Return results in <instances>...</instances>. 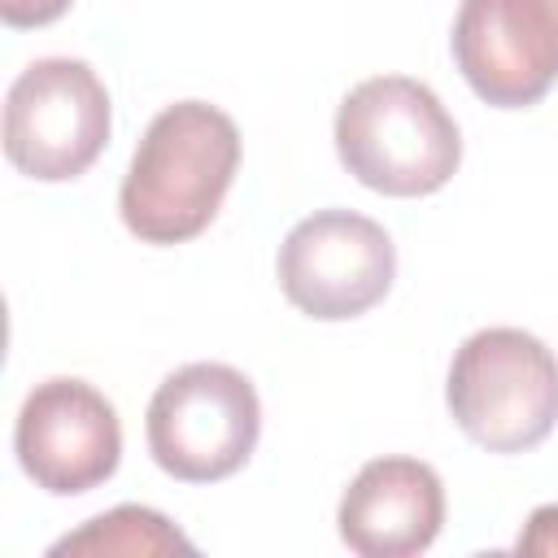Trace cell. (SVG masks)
<instances>
[{
	"label": "cell",
	"instance_id": "obj_1",
	"mask_svg": "<svg viewBox=\"0 0 558 558\" xmlns=\"http://www.w3.org/2000/svg\"><path fill=\"white\" fill-rule=\"evenodd\" d=\"M240 166V131L235 122L205 105L179 100L161 109L122 179L118 209L131 235L144 244H183L201 235Z\"/></svg>",
	"mask_w": 558,
	"mask_h": 558
},
{
	"label": "cell",
	"instance_id": "obj_10",
	"mask_svg": "<svg viewBox=\"0 0 558 558\" xmlns=\"http://www.w3.org/2000/svg\"><path fill=\"white\" fill-rule=\"evenodd\" d=\"M192 554V541L166 519V514H157V510H148V506H118V510H109V514H96V519H87L78 532H70V536H61L48 554H126V558H135V554Z\"/></svg>",
	"mask_w": 558,
	"mask_h": 558
},
{
	"label": "cell",
	"instance_id": "obj_5",
	"mask_svg": "<svg viewBox=\"0 0 558 558\" xmlns=\"http://www.w3.org/2000/svg\"><path fill=\"white\" fill-rule=\"evenodd\" d=\"M109 144V92L78 57L31 61L4 96V153L39 179H78Z\"/></svg>",
	"mask_w": 558,
	"mask_h": 558
},
{
	"label": "cell",
	"instance_id": "obj_12",
	"mask_svg": "<svg viewBox=\"0 0 558 558\" xmlns=\"http://www.w3.org/2000/svg\"><path fill=\"white\" fill-rule=\"evenodd\" d=\"M519 554H558V506L532 510L527 527L519 532Z\"/></svg>",
	"mask_w": 558,
	"mask_h": 558
},
{
	"label": "cell",
	"instance_id": "obj_2",
	"mask_svg": "<svg viewBox=\"0 0 558 558\" xmlns=\"http://www.w3.org/2000/svg\"><path fill=\"white\" fill-rule=\"evenodd\" d=\"M336 153L344 170L371 192L427 196L453 179L462 161V135L427 83L375 74L340 100Z\"/></svg>",
	"mask_w": 558,
	"mask_h": 558
},
{
	"label": "cell",
	"instance_id": "obj_4",
	"mask_svg": "<svg viewBox=\"0 0 558 558\" xmlns=\"http://www.w3.org/2000/svg\"><path fill=\"white\" fill-rule=\"evenodd\" d=\"M262 436L253 384L227 362H192L161 379L148 401V453L187 484L235 475Z\"/></svg>",
	"mask_w": 558,
	"mask_h": 558
},
{
	"label": "cell",
	"instance_id": "obj_11",
	"mask_svg": "<svg viewBox=\"0 0 558 558\" xmlns=\"http://www.w3.org/2000/svg\"><path fill=\"white\" fill-rule=\"evenodd\" d=\"M74 0H0V17L4 26L13 31H26V26H48L57 22Z\"/></svg>",
	"mask_w": 558,
	"mask_h": 558
},
{
	"label": "cell",
	"instance_id": "obj_8",
	"mask_svg": "<svg viewBox=\"0 0 558 558\" xmlns=\"http://www.w3.org/2000/svg\"><path fill=\"white\" fill-rule=\"evenodd\" d=\"M453 61L480 100L536 105L558 78V0H462Z\"/></svg>",
	"mask_w": 558,
	"mask_h": 558
},
{
	"label": "cell",
	"instance_id": "obj_9",
	"mask_svg": "<svg viewBox=\"0 0 558 558\" xmlns=\"http://www.w3.org/2000/svg\"><path fill=\"white\" fill-rule=\"evenodd\" d=\"M340 541L362 558L423 554L445 523L440 475L418 458L366 462L340 497Z\"/></svg>",
	"mask_w": 558,
	"mask_h": 558
},
{
	"label": "cell",
	"instance_id": "obj_3",
	"mask_svg": "<svg viewBox=\"0 0 558 558\" xmlns=\"http://www.w3.org/2000/svg\"><path fill=\"white\" fill-rule=\"evenodd\" d=\"M445 397L488 453L536 449L558 423V357L523 327H484L453 353Z\"/></svg>",
	"mask_w": 558,
	"mask_h": 558
},
{
	"label": "cell",
	"instance_id": "obj_7",
	"mask_svg": "<svg viewBox=\"0 0 558 558\" xmlns=\"http://www.w3.org/2000/svg\"><path fill=\"white\" fill-rule=\"evenodd\" d=\"M13 449L35 488L74 497L105 484L122 458L118 410L83 379H44L26 392L13 427Z\"/></svg>",
	"mask_w": 558,
	"mask_h": 558
},
{
	"label": "cell",
	"instance_id": "obj_6",
	"mask_svg": "<svg viewBox=\"0 0 558 558\" xmlns=\"http://www.w3.org/2000/svg\"><path fill=\"white\" fill-rule=\"evenodd\" d=\"M397 275L388 231L353 209H318L301 218L279 244L283 296L323 323L357 318L379 305Z\"/></svg>",
	"mask_w": 558,
	"mask_h": 558
}]
</instances>
